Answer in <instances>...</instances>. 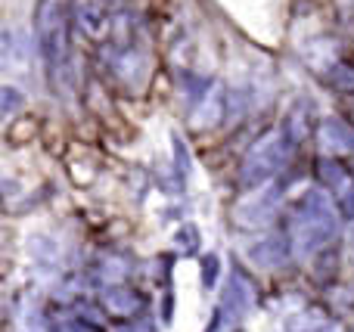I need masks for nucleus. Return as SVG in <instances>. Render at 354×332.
Returning a JSON list of instances; mask_svg holds the SVG:
<instances>
[{"label":"nucleus","instance_id":"1","mask_svg":"<svg viewBox=\"0 0 354 332\" xmlns=\"http://www.w3.org/2000/svg\"><path fill=\"white\" fill-rule=\"evenodd\" d=\"M336 208L330 205V199L320 190H311L301 205L292 211V221H289V233H292V246L295 252L308 255L317 252L326 240L336 236Z\"/></svg>","mask_w":354,"mask_h":332},{"label":"nucleus","instance_id":"2","mask_svg":"<svg viewBox=\"0 0 354 332\" xmlns=\"http://www.w3.org/2000/svg\"><path fill=\"white\" fill-rule=\"evenodd\" d=\"M283 162H286V146H283L280 140H264V143H258V146L249 153L245 165H243V184H245V186L264 184L268 177H274V174L280 171Z\"/></svg>","mask_w":354,"mask_h":332},{"label":"nucleus","instance_id":"3","mask_svg":"<svg viewBox=\"0 0 354 332\" xmlns=\"http://www.w3.org/2000/svg\"><path fill=\"white\" fill-rule=\"evenodd\" d=\"M255 304V295H252V286L245 283L239 273H233L224 286V295H221V317H230V320H243L245 314Z\"/></svg>","mask_w":354,"mask_h":332},{"label":"nucleus","instance_id":"4","mask_svg":"<svg viewBox=\"0 0 354 332\" xmlns=\"http://www.w3.org/2000/svg\"><path fill=\"white\" fill-rule=\"evenodd\" d=\"M289 255H292V246H289L283 236H268V240H261L258 246H252V258H255L261 267L286 264Z\"/></svg>","mask_w":354,"mask_h":332},{"label":"nucleus","instance_id":"5","mask_svg":"<svg viewBox=\"0 0 354 332\" xmlns=\"http://www.w3.org/2000/svg\"><path fill=\"white\" fill-rule=\"evenodd\" d=\"M317 177H320V186H326V190H339V193H342L345 186H351V174L345 171L339 162H320V165H317Z\"/></svg>","mask_w":354,"mask_h":332},{"label":"nucleus","instance_id":"6","mask_svg":"<svg viewBox=\"0 0 354 332\" xmlns=\"http://www.w3.org/2000/svg\"><path fill=\"white\" fill-rule=\"evenodd\" d=\"M106 304H109V311H115V314H134V311L140 308V298L122 286V289H106Z\"/></svg>","mask_w":354,"mask_h":332},{"label":"nucleus","instance_id":"7","mask_svg":"<svg viewBox=\"0 0 354 332\" xmlns=\"http://www.w3.org/2000/svg\"><path fill=\"white\" fill-rule=\"evenodd\" d=\"M218 271H221V258L218 255H205L202 258V283H205V289H212L218 283Z\"/></svg>","mask_w":354,"mask_h":332},{"label":"nucleus","instance_id":"8","mask_svg":"<svg viewBox=\"0 0 354 332\" xmlns=\"http://www.w3.org/2000/svg\"><path fill=\"white\" fill-rule=\"evenodd\" d=\"M177 242H180L183 248H196V246H199V230H196V227H183L180 233H177Z\"/></svg>","mask_w":354,"mask_h":332},{"label":"nucleus","instance_id":"9","mask_svg":"<svg viewBox=\"0 0 354 332\" xmlns=\"http://www.w3.org/2000/svg\"><path fill=\"white\" fill-rule=\"evenodd\" d=\"M342 211H345V215H348V217H354V190H351L348 196L342 199Z\"/></svg>","mask_w":354,"mask_h":332},{"label":"nucleus","instance_id":"10","mask_svg":"<svg viewBox=\"0 0 354 332\" xmlns=\"http://www.w3.org/2000/svg\"><path fill=\"white\" fill-rule=\"evenodd\" d=\"M221 320H224V317H221V311H218V314H214V323L208 326V332H218L221 329Z\"/></svg>","mask_w":354,"mask_h":332},{"label":"nucleus","instance_id":"11","mask_svg":"<svg viewBox=\"0 0 354 332\" xmlns=\"http://www.w3.org/2000/svg\"><path fill=\"white\" fill-rule=\"evenodd\" d=\"M351 252H354V230H351Z\"/></svg>","mask_w":354,"mask_h":332}]
</instances>
